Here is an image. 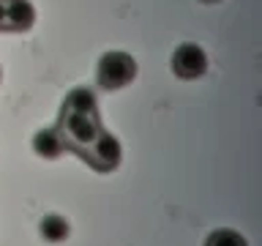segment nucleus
<instances>
[{"label":"nucleus","mask_w":262,"mask_h":246,"mask_svg":"<svg viewBox=\"0 0 262 246\" xmlns=\"http://www.w3.org/2000/svg\"><path fill=\"white\" fill-rule=\"evenodd\" d=\"M137 77V60L128 52H120V49H110L98 57L96 66V82L98 88L104 90H120L126 88L131 79Z\"/></svg>","instance_id":"nucleus-1"},{"label":"nucleus","mask_w":262,"mask_h":246,"mask_svg":"<svg viewBox=\"0 0 262 246\" xmlns=\"http://www.w3.org/2000/svg\"><path fill=\"white\" fill-rule=\"evenodd\" d=\"M57 129H60L66 145L79 153L104 131L101 123H98V115H82V112H69V110L60 112V126Z\"/></svg>","instance_id":"nucleus-2"},{"label":"nucleus","mask_w":262,"mask_h":246,"mask_svg":"<svg viewBox=\"0 0 262 246\" xmlns=\"http://www.w3.org/2000/svg\"><path fill=\"white\" fill-rule=\"evenodd\" d=\"M172 71L180 79H200L208 71V55H205V49L200 44H194V41H186V44L175 47V52H172Z\"/></svg>","instance_id":"nucleus-3"},{"label":"nucleus","mask_w":262,"mask_h":246,"mask_svg":"<svg viewBox=\"0 0 262 246\" xmlns=\"http://www.w3.org/2000/svg\"><path fill=\"white\" fill-rule=\"evenodd\" d=\"M82 156L93 164L96 170H101V172H110L115 170L120 164L123 159V151H120V142H118V137H112V134H106V131H101L93 142H90L85 151H82Z\"/></svg>","instance_id":"nucleus-4"},{"label":"nucleus","mask_w":262,"mask_h":246,"mask_svg":"<svg viewBox=\"0 0 262 246\" xmlns=\"http://www.w3.org/2000/svg\"><path fill=\"white\" fill-rule=\"evenodd\" d=\"M33 151H36L41 159H60V156L69 151L66 139L60 134V129H41L33 137Z\"/></svg>","instance_id":"nucleus-5"},{"label":"nucleus","mask_w":262,"mask_h":246,"mask_svg":"<svg viewBox=\"0 0 262 246\" xmlns=\"http://www.w3.org/2000/svg\"><path fill=\"white\" fill-rule=\"evenodd\" d=\"M36 22V8L30 0H8L6 3V30H30Z\"/></svg>","instance_id":"nucleus-6"},{"label":"nucleus","mask_w":262,"mask_h":246,"mask_svg":"<svg viewBox=\"0 0 262 246\" xmlns=\"http://www.w3.org/2000/svg\"><path fill=\"white\" fill-rule=\"evenodd\" d=\"M63 110H69V112H82V115H98V98H96V90H93V88H85V85L69 90Z\"/></svg>","instance_id":"nucleus-7"},{"label":"nucleus","mask_w":262,"mask_h":246,"mask_svg":"<svg viewBox=\"0 0 262 246\" xmlns=\"http://www.w3.org/2000/svg\"><path fill=\"white\" fill-rule=\"evenodd\" d=\"M69 233H71V224L63 216H57V213H49V216H44L38 221V235L47 243H60L69 238Z\"/></svg>","instance_id":"nucleus-8"},{"label":"nucleus","mask_w":262,"mask_h":246,"mask_svg":"<svg viewBox=\"0 0 262 246\" xmlns=\"http://www.w3.org/2000/svg\"><path fill=\"white\" fill-rule=\"evenodd\" d=\"M205 246H246V238L235 230H216Z\"/></svg>","instance_id":"nucleus-9"},{"label":"nucleus","mask_w":262,"mask_h":246,"mask_svg":"<svg viewBox=\"0 0 262 246\" xmlns=\"http://www.w3.org/2000/svg\"><path fill=\"white\" fill-rule=\"evenodd\" d=\"M6 3L8 0H0V30H6Z\"/></svg>","instance_id":"nucleus-10"},{"label":"nucleus","mask_w":262,"mask_h":246,"mask_svg":"<svg viewBox=\"0 0 262 246\" xmlns=\"http://www.w3.org/2000/svg\"><path fill=\"white\" fill-rule=\"evenodd\" d=\"M202 3H219V0H202Z\"/></svg>","instance_id":"nucleus-11"}]
</instances>
